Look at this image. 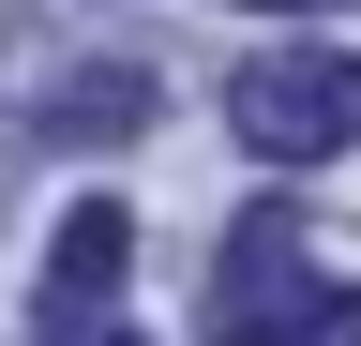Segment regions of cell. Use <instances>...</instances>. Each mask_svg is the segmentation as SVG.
Wrapping results in <instances>:
<instances>
[{"label":"cell","mask_w":361,"mask_h":346,"mask_svg":"<svg viewBox=\"0 0 361 346\" xmlns=\"http://www.w3.org/2000/svg\"><path fill=\"white\" fill-rule=\"evenodd\" d=\"M135 121H151V75H121V61H106V75H75V91L45 106V136H75V151H90V136H135Z\"/></svg>","instance_id":"obj_4"},{"label":"cell","mask_w":361,"mask_h":346,"mask_svg":"<svg viewBox=\"0 0 361 346\" xmlns=\"http://www.w3.org/2000/svg\"><path fill=\"white\" fill-rule=\"evenodd\" d=\"M226 136H241L256 166H331L361 151V61L346 46H271L226 75Z\"/></svg>","instance_id":"obj_1"},{"label":"cell","mask_w":361,"mask_h":346,"mask_svg":"<svg viewBox=\"0 0 361 346\" xmlns=\"http://www.w3.org/2000/svg\"><path fill=\"white\" fill-rule=\"evenodd\" d=\"M121 241H135V226H121V196H75V211H61V256H45V331L90 316V301L121 286Z\"/></svg>","instance_id":"obj_3"},{"label":"cell","mask_w":361,"mask_h":346,"mask_svg":"<svg viewBox=\"0 0 361 346\" xmlns=\"http://www.w3.org/2000/svg\"><path fill=\"white\" fill-rule=\"evenodd\" d=\"M256 16H301V0H256Z\"/></svg>","instance_id":"obj_5"},{"label":"cell","mask_w":361,"mask_h":346,"mask_svg":"<svg viewBox=\"0 0 361 346\" xmlns=\"http://www.w3.org/2000/svg\"><path fill=\"white\" fill-rule=\"evenodd\" d=\"M211 346H361V301H331V286H301L286 271V226H256L226 241V316H211Z\"/></svg>","instance_id":"obj_2"}]
</instances>
